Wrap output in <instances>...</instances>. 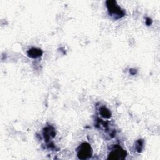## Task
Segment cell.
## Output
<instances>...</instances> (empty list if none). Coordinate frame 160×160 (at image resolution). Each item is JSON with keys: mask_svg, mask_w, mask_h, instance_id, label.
I'll return each instance as SVG.
<instances>
[{"mask_svg": "<svg viewBox=\"0 0 160 160\" xmlns=\"http://www.w3.org/2000/svg\"><path fill=\"white\" fill-rule=\"evenodd\" d=\"M106 7L109 15L114 16L116 19L121 18L124 16L125 12L118 6L117 2L114 0H108L106 2Z\"/></svg>", "mask_w": 160, "mask_h": 160, "instance_id": "cell-1", "label": "cell"}, {"mask_svg": "<svg viewBox=\"0 0 160 160\" xmlns=\"http://www.w3.org/2000/svg\"><path fill=\"white\" fill-rule=\"evenodd\" d=\"M92 155V148L88 142L82 143L78 148V157L80 159H86Z\"/></svg>", "mask_w": 160, "mask_h": 160, "instance_id": "cell-2", "label": "cell"}, {"mask_svg": "<svg viewBox=\"0 0 160 160\" xmlns=\"http://www.w3.org/2000/svg\"><path fill=\"white\" fill-rule=\"evenodd\" d=\"M127 155L126 151L120 146H114L112 151L109 154L108 159H124Z\"/></svg>", "mask_w": 160, "mask_h": 160, "instance_id": "cell-3", "label": "cell"}, {"mask_svg": "<svg viewBox=\"0 0 160 160\" xmlns=\"http://www.w3.org/2000/svg\"><path fill=\"white\" fill-rule=\"evenodd\" d=\"M55 136L56 132L52 126H48L44 128L43 136L46 142H48L51 139L54 138Z\"/></svg>", "mask_w": 160, "mask_h": 160, "instance_id": "cell-4", "label": "cell"}, {"mask_svg": "<svg viewBox=\"0 0 160 160\" xmlns=\"http://www.w3.org/2000/svg\"><path fill=\"white\" fill-rule=\"evenodd\" d=\"M42 51L39 48H31L29 49L27 52L28 56L31 58H37L42 55Z\"/></svg>", "mask_w": 160, "mask_h": 160, "instance_id": "cell-5", "label": "cell"}, {"mask_svg": "<svg viewBox=\"0 0 160 160\" xmlns=\"http://www.w3.org/2000/svg\"><path fill=\"white\" fill-rule=\"evenodd\" d=\"M99 113L101 116L104 118H109L111 116V111L105 106H102L100 108Z\"/></svg>", "mask_w": 160, "mask_h": 160, "instance_id": "cell-6", "label": "cell"}, {"mask_svg": "<svg viewBox=\"0 0 160 160\" xmlns=\"http://www.w3.org/2000/svg\"><path fill=\"white\" fill-rule=\"evenodd\" d=\"M143 141L142 139H139L137 142H136V151L139 152H141L142 147H143Z\"/></svg>", "mask_w": 160, "mask_h": 160, "instance_id": "cell-7", "label": "cell"}, {"mask_svg": "<svg viewBox=\"0 0 160 160\" xmlns=\"http://www.w3.org/2000/svg\"><path fill=\"white\" fill-rule=\"evenodd\" d=\"M152 19L151 18H147L146 19V25L149 26V25H151L152 24Z\"/></svg>", "mask_w": 160, "mask_h": 160, "instance_id": "cell-8", "label": "cell"}]
</instances>
